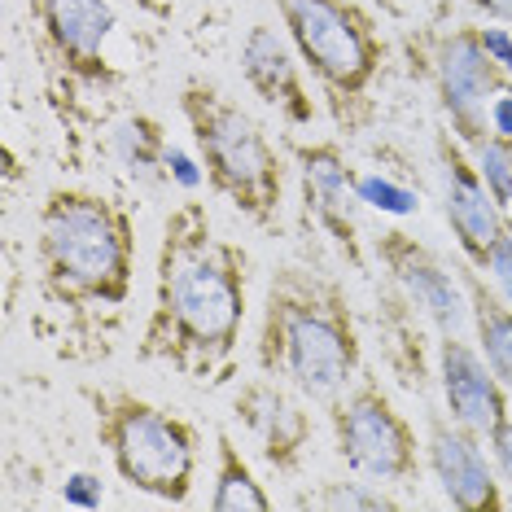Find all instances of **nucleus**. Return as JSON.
Masks as SVG:
<instances>
[{
	"mask_svg": "<svg viewBox=\"0 0 512 512\" xmlns=\"http://www.w3.org/2000/svg\"><path fill=\"white\" fill-rule=\"evenodd\" d=\"M250 320V254L219 237L202 197L162 215L154 307L136 342L141 364L171 368L189 386H224Z\"/></svg>",
	"mask_w": 512,
	"mask_h": 512,
	"instance_id": "obj_1",
	"label": "nucleus"
},
{
	"mask_svg": "<svg viewBox=\"0 0 512 512\" xmlns=\"http://www.w3.org/2000/svg\"><path fill=\"white\" fill-rule=\"evenodd\" d=\"M136 281V219L110 193L62 184L36 215V285L71 329L119 316Z\"/></svg>",
	"mask_w": 512,
	"mask_h": 512,
	"instance_id": "obj_2",
	"label": "nucleus"
},
{
	"mask_svg": "<svg viewBox=\"0 0 512 512\" xmlns=\"http://www.w3.org/2000/svg\"><path fill=\"white\" fill-rule=\"evenodd\" d=\"M254 364L311 403H333L364 372V337L351 294L333 272L281 263L267 276Z\"/></svg>",
	"mask_w": 512,
	"mask_h": 512,
	"instance_id": "obj_3",
	"label": "nucleus"
},
{
	"mask_svg": "<svg viewBox=\"0 0 512 512\" xmlns=\"http://www.w3.org/2000/svg\"><path fill=\"white\" fill-rule=\"evenodd\" d=\"M180 114L211 193L224 197L246 224L276 237L285 228V162L263 123L211 79H184Z\"/></svg>",
	"mask_w": 512,
	"mask_h": 512,
	"instance_id": "obj_4",
	"label": "nucleus"
},
{
	"mask_svg": "<svg viewBox=\"0 0 512 512\" xmlns=\"http://www.w3.org/2000/svg\"><path fill=\"white\" fill-rule=\"evenodd\" d=\"M276 14L316 79L333 127L359 136L372 123V88L390 62L381 18L359 0H276Z\"/></svg>",
	"mask_w": 512,
	"mask_h": 512,
	"instance_id": "obj_5",
	"label": "nucleus"
},
{
	"mask_svg": "<svg viewBox=\"0 0 512 512\" xmlns=\"http://www.w3.org/2000/svg\"><path fill=\"white\" fill-rule=\"evenodd\" d=\"M84 399L92 407V434L110 456L114 473L149 499L189 504L197 460H202L197 429L123 386H84Z\"/></svg>",
	"mask_w": 512,
	"mask_h": 512,
	"instance_id": "obj_6",
	"label": "nucleus"
},
{
	"mask_svg": "<svg viewBox=\"0 0 512 512\" xmlns=\"http://www.w3.org/2000/svg\"><path fill=\"white\" fill-rule=\"evenodd\" d=\"M333 429V447L351 477H368L381 486H403L421 473L425 442L416 438L412 421L394 407L381 377L359 372L351 390H342L333 403H324Z\"/></svg>",
	"mask_w": 512,
	"mask_h": 512,
	"instance_id": "obj_7",
	"label": "nucleus"
},
{
	"mask_svg": "<svg viewBox=\"0 0 512 512\" xmlns=\"http://www.w3.org/2000/svg\"><path fill=\"white\" fill-rule=\"evenodd\" d=\"M407 53L412 62L421 57L442 119L464 145L473 149L482 136H491V101L508 84V75L486 57L482 40H477V22H460V27L447 22L438 31L407 36Z\"/></svg>",
	"mask_w": 512,
	"mask_h": 512,
	"instance_id": "obj_8",
	"label": "nucleus"
},
{
	"mask_svg": "<svg viewBox=\"0 0 512 512\" xmlns=\"http://www.w3.org/2000/svg\"><path fill=\"white\" fill-rule=\"evenodd\" d=\"M18 5L36 31L40 57L66 84L97 92L119 84V66L110 57L119 14L110 0H18Z\"/></svg>",
	"mask_w": 512,
	"mask_h": 512,
	"instance_id": "obj_9",
	"label": "nucleus"
},
{
	"mask_svg": "<svg viewBox=\"0 0 512 512\" xmlns=\"http://www.w3.org/2000/svg\"><path fill=\"white\" fill-rule=\"evenodd\" d=\"M298 167V189L307 219L355 272H368L364 250V197H359V171L346 158L342 141H294L289 145Z\"/></svg>",
	"mask_w": 512,
	"mask_h": 512,
	"instance_id": "obj_10",
	"label": "nucleus"
},
{
	"mask_svg": "<svg viewBox=\"0 0 512 512\" xmlns=\"http://www.w3.org/2000/svg\"><path fill=\"white\" fill-rule=\"evenodd\" d=\"M307 403L311 399H302L294 386H285L281 377H267V372L232 390V416L246 429L254 456L281 477H294L316 442V421H311Z\"/></svg>",
	"mask_w": 512,
	"mask_h": 512,
	"instance_id": "obj_11",
	"label": "nucleus"
},
{
	"mask_svg": "<svg viewBox=\"0 0 512 512\" xmlns=\"http://www.w3.org/2000/svg\"><path fill=\"white\" fill-rule=\"evenodd\" d=\"M372 259L425 311L434 337L469 329V294H464L460 272L442 263L421 237H412L407 228H381L372 237Z\"/></svg>",
	"mask_w": 512,
	"mask_h": 512,
	"instance_id": "obj_12",
	"label": "nucleus"
},
{
	"mask_svg": "<svg viewBox=\"0 0 512 512\" xmlns=\"http://www.w3.org/2000/svg\"><path fill=\"white\" fill-rule=\"evenodd\" d=\"M434 162L442 176V219H447L451 237H456L460 259L482 267L491 246L508 232L504 206L491 197L482 171H477V162L469 154V145H464L451 127H442L434 136Z\"/></svg>",
	"mask_w": 512,
	"mask_h": 512,
	"instance_id": "obj_13",
	"label": "nucleus"
},
{
	"mask_svg": "<svg viewBox=\"0 0 512 512\" xmlns=\"http://www.w3.org/2000/svg\"><path fill=\"white\" fill-rule=\"evenodd\" d=\"M425 464L451 508L499 512L508 504L504 482L495 473V460L486 451V438L442 412H429V421H425Z\"/></svg>",
	"mask_w": 512,
	"mask_h": 512,
	"instance_id": "obj_14",
	"label": "nucleus"
},
{
	"mask_svg": "<svg viewBox=\"0 0 512 512\" xmlns=\"http://www.w3.org/2000/svg\"><path fill=\"white\" fill-rule=\"evenodd\" d=\"M434 372L442 407L451 421L469 425L473 434H491L495 425H504L512 416V394L495 377V368L486 364V355L477 351L464 333H438L434 337Z\"/></svg>",
	"mask_w": 512,
	"mask_h": 512,
	"instance_id": "obj_15",
	"label": "nucleus"
},
{
	"mask_svg": "<svg viewBox=\"0 0 512 512\" xmlns=\"http://www.w3.org/2000/svg\"><path fill=\"white\" fill-rule=\"evenodd\" d=\"M241 79L267 110H276L289 127H311L316 123V97H311L307 79H302V57L294 49V40L285 36V27H267L254 22L241 40Z\"/></svg>",
	"mask_w": 512,
	"mask_h": 512,
	"instance_id": "obj_16",
	"label": "nucleus"
},
{
	"mask_svg": "<svg viewBox=\"0 0 512 512\" xmlns=\"http://www.w3.org/2000/svg\"><path fill=\"white\" fill-rule=\"evenodd\" d=\"M429 320L399 285L381 281L377 285V342H381V364L403 381L412 394H425L434 372V346H429Z\"/></svg>",
	"mask_w": 512,
	"mask_h": 512,
	"instance_id": "obj_17",
	"label": "nucleus"
},
{
	"mask_svg": "<svg viewBox=\"0 0 512 512\" xmlns=\"http://www.w3.org/2000/svg\"><path fill=\"white\" fill-rule=\"evenodd\" d=\"M464 294H469V324H473V342L486 355V364L495 368V377L508 386L512 394V307L504 294L491 285V276L482 267H473L469 259L456 263Z\"/></svg>",
	"mask_w": 512,
	"mask_h": 512,
	"instance_id": "obj_18",
	"label": "nucleus"
},
{
	"mask_svg": "<svg viewBox=\"0 0 512 512\" xmlns=\"http://www.w3.org/2000/svg\"><path fill=\"white\" fill-rule=\"evenodd\" d=\"M276 499L267 495L246 451L237 447V438L219 429L215 434V473H211V508L215 512H267Z\"/></svg>",
	"mask_w": 512,
	"mask_h": 512,
	"instance_id": "obj_19",
	"label": "nucleus"
},
{
	"mask_svg": "<svg viewBox=\"0 0 512 512\" xmlns=\"http://www.w3.org/2000/svg\"><path fill=\"white\" fill-rule=\"evenodd\" d=\"M167 149H171V141L154 114H132V119H123L119 132H114V154L145 184L167 180Z\"/></svg>",
	"mask_w": 512,
	"mask_h": 512,
	"instance_id": "obj_20",
	"label": "nucleus"
},
{
	"mask_svg": "<svg viewBox=\"0 0 512 512\" xmlns=\"http://www.w3.org/2000/svg\"><path fill=\"white\" fill-rule=\"evenodd\" d=\"M294 508H333V512H394L399 499H394L381 482H368V477H355V482H320L311 486L307 495H294Z\"/></svg>",
	"mask_w": 512,
	"mask_h": 512,
	"instance_id": "obj_21",
	"label": "nucleus"
},
{
	"mask_svg": "<svg viewBox=\"0 0 512 512\" xmlns=\"http://www.w3.org/2000/svg\"><path fill=\"white\" fill-rule=\"evenodd\" d=\"M359 197L372 211L390 215V219H407L421 211V180L416 184H399L390 171H359Z\"/></svg>",
	"mask_w": 512,
	"mask_h": 512,
	"instance_id": "obj_22",
	"label": "nucleus"
},
{
	"mask_svg": "<svg viewBox=\"0 0 512 512\" xmlns=\"http://www.w3.org/2000/svg\"><path fill=\"white\" fill-rule=\"evenodd\" d=\"M372 5L403 36H421V31H438L451 22V0H372Z\"/></svg>",
	"mask_w": 512,
	"mask_h": 512,
	"instance_id": "obj_23",
	"label": "nucleus"
},
{
	"mask_svg": "<svg viewBox=\"0 0 512 512\" xmlns=\"http://www.w3.org/2000/svg\"><path fill=\"white\" fill-rule=\"evenodd\" d=\"M469 154L477 162V171H482L491 197L508 211V206H512V141H504V136L491 132V136H482Z\"/></svg>",
	"mask_w": 512,
	"mask_h": 512,
	"instance_id": "obj_24",
	"label": "nucleus"
},
{
	"mask_svg": "<svg viewBox=\"0 0 512 512\" xmlns=\"http://www.w3.org/2000/svg\"><path fill=\"white\" fill-rule=\"evenodd\" d=\"M477 40H482L486 57L512 79V22H495V18H482L477 22Z\"/></svg>",
	"mask_w": 512,
	"mask_h": 512,
	"instance_id": "obj_25",
	"label": "nucleus"
},
{
	"mask_svg": "<svg viewBox=\"0 0 512 512\" xmlns=\"http://www.w3.org/2000/svg\"><path fill=\"white\" fill-rule=\"evenodd\" d=\"M482 272L491 276V285L504 294V302L512 307V228L491 246V254H486V263H482Z\"/></svg>",
	"mask_w": 512,
	"mask_h": 512,
	"instance_id": "obj_26",
	"label": "nucleus"
},
{
	"mask_svg": "<svg viewBox=\"0 0 512 512\" xmlns=\"http://www.w3.org/2000/svg\"><path fill=\"white\" fill-rule=\"evenodd\" d=\"M486 451H491V460H495L499 482L512 486V416H508L504 425H495L491 434H486Z\"/></svg>",
	"mask_w": 512,
	"mask_h": 512,
	"instance_id": "obj_27",
	"label": "nucleus"
},
{
	"mask_svg": "<svg viewBox=\"0 0 512 512\" xmlns=\"http://www.w3.org/2000/svg\"><path fill=\"white\" fill-rule=\"evenodd\" d=\"M66 504H79V508H97L101 504V482L92 473H75L66 482Z\"/></svg>",
	"mask_w": 512,
	"mask_h": 512,
	"instance_id": "obj_28",
	"label": "nucleus"
},
{
	"mask_svg": "<svg viewBox=\"0 0 512 512\" xmlns=\"http://www.w3.org/2000/svg\"><path fill=\"white\" fill-rule=\"evenodd\" d=\"M167 180H176L180 189H193L197 180H206V176H202V162H189L176 145H171V149H167Z\"/></svg>",
	"mask_w": 512,
	"mask_h": 512,
	"instance_id": "obj_29",
	"label": "nucleus"
},
{
	"mask_svg": "<svg viewBox=\"0 0 512 512\" xmlns=\"http://www.w3.org/2000/svg\"><path fill=\"white\" fill-rule=\"evenodd\" d=\"M491 132L512 141V79L495 92V101H491Z\"/></svg>",
	"mask_w": 512,
	"mask_h": 512,
	"instance_id": "obj_30",
	"label": "nucleus"
},
{
	"mask_svg": "<svg viewBox=\"0 0 512 512\" xmlns=\"http://www.w3.org/2000/svg\"><path fill=\"white\" fill-rule=\"evenodd\" d=\"M473 5L482 18H495V22H512V0H464Z\"/></svg>",
	"mask_w": 512,
	"mask_h": 512,
	"instance_id": "obj_31",
	"label": "nucleus"
},
{
	"mask_svg": "<svg viewBox=\"0 0 512 512\" xmlns=\"http://www.w3.org/2000/svg\"><path fill=\"white\" fill-rule=\"evenodd\" d=\"M508 228H512V219H508Z\"/></svg>",
	"mask_w": 512,
	"mask_h": 512,
	"instance_id": "obj_32",
	"label": "nucleus"
}]
</instances>
